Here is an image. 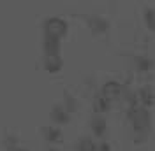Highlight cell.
I'll list each match as a JSON object with an SVG mask.
<instances>
[{"mask_svg": "<svg viewBox=\"0 0 155 151\" xmlns=\"http://www.w3.org/2000/svg\"><path fill=\"white\" fill-rule=\"evenodd\" d=\"M92 130H94L95 135H102L104 130H106V121H104L101 116H95L94 121H92Z\"/></svg>", "mask_w": 155, "mask_h": 151, "instance_id": "4", "label": "cell"}, {"mask_svg": "<svg viewBox=\"0 0 155 151\" xmlns=\"http://www.w3.org/2000/svg\"><path fill=\"white\" fill-rule=\"evenodd\" d=\"M94 105H95V111H97V113H102V111H106L107 107L111 105V102H109V100H106L102 95L99 93L95 97V100H94Z\"/></svg>", "mask_w": 155, "mask_h": 151, "instance_id": "5", "label": "cell"}, {"mask_svg": "<svg viewBox=\"0 0 155 151\" xmlns=\"http://www.w3.org/2000/svg\"><path fill=\"white\" fill-rule=\"evenodd\" d=\"M65 32H67V25H65L62 19L53 18L46 23V35H48L49 39H57L58 40L60 37H64Z\"/></svg>", "mask_w": 155, "mask_h": 151, "instance_id": "1", "label": "cell"}, {"mask_svg": "<svg viewBox=\"0 0 155 151\" xmlns=\"http://www.w3.org/2000/svg\"><path fill=\"white\" fill-rule=\"evenodd\" d=\"M60 67H62V62H60L58 55H48L46 56V69L49 72H57V70H60Z\"/></svg>", "mask_w": 155, "mask_h": 151, "instance_id": "3", "label": "cell"}, {"mask_svg": "<svg viewBox=\"0 0 155 151\" xmlns=\"http://www.w3.org/2000/svg\"><path fill=\"white\" fill-rule=\"evenodd\" d=\"M145 21H146V25H148V28L155 30V11L153 9L145 11Z\"/></svg>", "mask_w": 155, "mask_h": 151, "instance_id": "7", "label": "cell"}, {"mask_svg": "<svg viewBox=\"0 0 155 151\" xmlns=\"http://www.w3.org/2000/svg\"><path fill=\"white\" fill-rule=\"evenodd\" d=\"M90 27H92V30H94L95 34H101V32H104V30L107 28L106 21L101 19V18H94L92 19V23H90Z\"/></svg>", "mask_w": 155, "mask_h": 151, "instance_id": "6", "label": "cell"}, {"mask_svg": "<svg viewBox=\"0 0 155 151\" xmlns=\"http://www.w3.org/2000/svg\"><path fill=\"white\" fill-rule=\"evenodd\" d=\"M101 95L106 98V100H109V102H113L115 98H120V97H124V86L120 85L118 81H107L106 85L102 86V92H101Z\"/></svg>", "mask_w": 155, "mask_h": 151, "instance_id": "2", "label": "cell"}]
</instances>
